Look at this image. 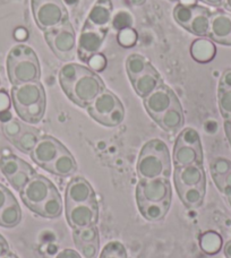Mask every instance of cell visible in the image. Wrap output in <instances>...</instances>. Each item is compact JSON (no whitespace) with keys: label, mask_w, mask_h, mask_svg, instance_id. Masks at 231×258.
<instances>
[{"label":"cell","mask_w":231,"mask_h":258,"mask_svg":"<svg viewBox=\"0 0 231 258\" xmlns=\"http://www.w3.org/2000/svg\"><path fill=\"white\" fill-rule=\"evenodd\" d=\"M65 150L66 147L56 138L51 136H42L34 150L31 152V158L41 168H44L45 165L51 163Z\"/></svg>","instance_id":"obj_13"},{"label":"cell","mask_w":231,"mask_h":258,"mask_svg":"<svg viewBox=\"0 0 231 258\" xmlns=\"http://www.w3.org/2000/svg\"><path fill=\"white\" fill-rule=\"evenodd\" d=\"M112 22V3L111 0H98L91 8L86 18L87 24L96 29L108 30Z\"/></svg>","instance_id":"obj_18"},{"label":"cell","mask_w":231,"mask_h":258,"mask_svg":"<svg viewBox=\"0 0 231 258\" xmlns=\"http://www.w3.org/2000/svg\"><path fill=\"white\" fill-rule=\"evenodd\" d=\"M223 7L227 9V11L231 12V0H224V2H223Z\"/></svg>","instance_id":"obj_56"},{"label":"cell","mask_w":231,"mask_h":258,"mask_svg":"<svg viewBox=\"0 0 231 258\" xmlns=\"http://www.w3.org/2000/svg\"><path fill=\"white\" fill-rule=\"evenodd\" d=\"M12 101L16 112L45 101V92L40 82L15 85L12 89Z\"/></svg>","instance_id":"obj_10"},{"label":"cell","mask_w":231,"mask_h":258,"mask_svg":"<svg viewBox=\"0 0 231 258\" xmlns=\"http://www.w3.org/2000/svg\"><path fill=\"white\" fill-rule=\"evenodd\" d=\"M44 38L54 56L60 60L71 61L75 57L76 33L71 22L65 23L54 30L44 32Z\"/></svg>","instance_id":"obj_6"},{"label":"cell","mask_w":231,"mask_h":258,"mask_svg":"<svg viewBox=\"0 0 231 258\" xmlns=\"http://www.w3.org/2000/svg\"><path fill=\"white\" fill-rule=\"evenodd\" d=\"M93 202H96L95 192L86 179L75 177L69 181L66 188V203L81 204Z\"/></svg>","instance_id":"obj_16"},{"label":"cell","mask_w":231,"mask_h":258,"mask_svg":"<svg viewBox=\"0 0 231 258\" xmlns=\"http://www.w3.org/2000/svg\"><path fill=\"white\" fill-rule=\"evenodd\" d=\"M107 34L108 30L96 29L85 23L77 41V53L80 60L87 62L93 54L99 53Z\"/></svg>","instance_id":"obj_8"},{"label":"cell","mask_w":231,"mask_h":258,"mask_svg":"<svg viewBox=\"0 0 231 258\" xmlns=\"http://www.w3.org/2000/svg\"><path fill=\"white\" fill-rule=\"evenodd\" d=\"M143 100H144V107L147 113L154 121L158 120L161 114L179 101L175 92L165 84H161L158 89Z\"/></svg>","instance_id":"obj_11"},{"label":"cell","mask_w":231,"mask_h":258,"mask_svg":"<svg viewBox=\"0 0 231 258\" xmlns=\"http://www.w3.org/2000/svg\"><path fill=\"white\" fill-rule=\"evenodd\" d=\"M212 179L221 178L231 171V161L225 158H216L210 164Z\"/></svg>","instance_id":"obj_38"},{"label":"cell","mask_w":231,"mask_h":258,"mask_svg":"<svg viewBox=\"0 0 231 258\" xmlns=\"http://www.w3.org/2000/svg\"><path fill=\"white\" fill-rule=\"evenodd\" d=\"M171 185L168 178H155L141 180L136 187V201L138 203H161L171 201Z\"/></svg>","instance_id":"obj_7"},{"label":"cell","mask_w":231,"mask_h":258,"mask_svg":"<svg viewBox=\"0 0 231 258\" xmlns=\"http://www.w3.org/2000/svg\"><path fill=\"white\" fill-rule=\"evenodd\" d=\"M34 174H36V172L33 168L25 169V170H21V171H18L17 173L14 174V176L7 178V180L13 186L14 189H16L17 191H21L23 188L27 185V182L31 180Z\"/></svg>","instance_id":"obj_35"},{"label":"cell","mask_w":231,"mask_h":258,"mask_svg":"<svg viewBox=\"0 0 231 258\" xmlns=\"http://www.w3.org/2000/svg\"><path fill=\"white\" fill-rule=\"evenodd\" d=\"M158 125L168 133H176L184 126L185 117L184 111L180 104V101L176 102L171 108H169L167 111L161 114L155 121Z\"/></svg>","instance_id":"obj_21"},{"label":"cell","mask_w":231,"mask_h":258,"mask_svg":"<svg viewBox=\"0 0 231 258\" xmlns=\"http://www.w3.org/2000/svg\"><path fill=\"white\" fill-rule=\"evenodd\" d=\"M138 209L143 218L150 222H160L169 212L171 201L161 203H138Z\"/></svg>","instance_id":"obj_24"},{"label":"cell","mask_w":231,"mask_h":258,"mask_svg":"<svg viewBox=\"0 0 231 258\" xmlns=\"http://www.w3.org/2000/svg\"><path fill=\"white\" fill-rule=\"evenodd\" d=\"M0 120L3 122H7L9 120H12V114L9 113L8 111H5L0 113Z\"/></svg>","instance_id":"obj_53"},{"label":"cell","mask_w":231,"mask_h":258,"mask_svg":"<svg viewBox=\"0 0 231 258\" xmlns=\"http://www.w3.org/2000/svg\"><path fill=\"white\" fill-rule=\"evenodd\" d=\"M133 6H143L146 3V0H128Z\"/></svg>","instance_id":"obj_55"},{"label":"cell","mask_w":231,"mask_h":258,"mask_svg":"<svg viewBox=\"0 0 231 258\" xmlns=\"http://www.w3.org/2000/svg\"><path fill=\"white\" fill-rule=\"evenodd\" d=\"M229 45H231V39H230V42H229Z\"/></svg>","instance_id":"obj_62"},{"label":"cell","mask_w":231,"mask_h":258,"mask_svg":"<svg viewBox=\"0 0 231 258\" xmlns=\"http://www.w3.org/2000/svg\"><path fill=\"white\" fill-rule=\"evenodd\" d=\"M200 2L204 3L205 5H209V6L212 7H221L223 6L224 0H200Z\"/></svg>","instance_id":"obj_51"},{"label":"cell","mask_w":231,"mask_h":258,"mask_svg":"<svg viewBox=\"0 0 231 258\" xmlns=\"http://www.w3.org/2000/svg\"><path fill=\"white\" fill-rule=\"evenodd\" d=\"M215 186L218 187V189L225 196H229L231 194V171L228 172L225 176L221 178L213 179Z\"/></svg>","instance_id":"obj_44"},{"label":"cell","mask_w":231,"mask_h":258,"mask_svg":"<svg viewBox=\"0 0 231 258\" xmlns=\"http://www.w3.org/2000/svg\"><path fill=\"white\" fill-rule=\"evenodd\" d=\"M31 168L32 167L29 163H26L25 161H23L16 155H7L0 159V171L3 172L6 178L14 176V174L21 171V170Z\"/></svg>","instance_id":"obj_29"},{"label":"cell","mask_w":231,"mask_h":258,"mask_svg":"<svg viewBox=\"0 0 231 258\" xmlns=\"http://www.w3.org/2000/svg\"><path fill=\"white\" fill-rule=\"evenodd\" d=\"M151 62L147 60L145 57H143L142 54L138 53H133L127 58L126 60V71L128 74V77L131 82L135 80L141 74L144 73Z\"/></svg>","instance_id":"obj_30"},{"label":"cell","mask_w":231,"mask_h":258,"mask_svg":"<svg viewBox=\"0 0 231 258\" xmlns=\"http://www.w3.org/2000/svg\"><path fill=\"white\" fill-rule=\"evenodd\" d=\"M66 218L73 229L96 225L99 220L98 202L71 204L66 203Z\"/></svg>","instance_id":"obj_9"},{"label":"cell","mask_w":231,"mask_h":258,"mask_svg":"<svg viewBox=\"0 0 231 258\" xmlns=\"http://www.w3.org/2000/svg\"><path fill=\"white\" fill-rule=\"evenodd\" d=\"M174 179L177 190L195 186H206L205 171L201 164L176 167Z\"/></svg>","instance_id":"obj_14"},{"label":"cell","mask_w":231,"mask_h":258,"mask_svg":"<svg viewBox=\"0 0 231 258\" xmlns=\"http://www.w3.org/2000/svg\"><path fill=\"white\" fill-rule=\"evenodd\" d=\"M104 90L105 85L98 76V73L87 67L64 92L78 107L87 108Z\"/></svg>","instance_id":"obj_3"},{"label":"cell","mask_w":231,"mask_h":258,"mask_svg":"<svg viewBox=\"0 0 231 258\" xmlns=\"http://www.w3.org/2000/svg\"><path fill=\"white\" fill-rule=\"evenodd\" d=\"M90 116L107 127L119 126L125 119V108L118 96L105 89L86 108Z\"/></svg>","instance_id":"obj_4"},{"label":"cell","mask_w":231,"mask_h":258,"mask_svg":"<svg viewBox=\"0 0 231 258\" xmlns=\"http://www.w3.org/2000/svg\"><path fill=\"white\" fill-rule=\"evenodd\" d=\"M0 258H18V257L16 255L12 254V252H7L6 255H4V256H2Z\"/></svg>","instance_id":"obj_57"},{"label":"cell","mask_w":231,"mask_h":258,"mask_svg":"<svg viewBox=\"0 0 231 258\" xmlns=\"http://www.w3.org/2000/svg\"><path fill=\"white\" fill-rule=\"evenodd\" d=\"M223 250H224V255H225V257H227V258H231V240H229V241L225 242Z\"/></svg>","instance_id":"obj_54"},{"label":"cell","mask_w":231,"mask_h":258,"mask_svg":"<svg viewBox=\"0 0 231 258\" xmlns=\"http://www.w3.org/2000/svg\"><path fill=\"white\" fill-rule=\"evenodd\" d=\"M0 85H2V81H0Z\"/></svg>","instance_id":"obj_63"},{"label":"cell","mask_w":231,"mask_h":258,"mask_svg":"<svg viewBox=\"0 0 231 258\" xmlns=\"http://www.w3.org/2000/svg\"><path fill=\"white\" fill-rule=\"evenodd\" d=\"M100 258H127L126 248L119 241H110L104 246Z\"/></svg>","instance_id":"obj_37"},{"label":"cell","mask_w":231,"mask_h":258,"mask_svg":"<svg viewBox=\"0 0 231 258\" xmlns=\"http://www.w3.org/2000/svg\"><path fill=\"white\" fill-rule=\"evenodd\" d=\"M228 201H229V203H230V205H231V194H230V195L228 196Z\"/></svg>","instance_id":"obj_59"},{"label":"cell","mask_w":231,"mask_h":258,"mask_svg":"<svg viewBox=\"0 0 231 258\" xmlns=\"http://www.w3.org/2000/svg\"><path fill=\"white\" fill-rule=\"evenodd\" d=\"M216 49L214 43L207 39H197L191 47V54L194 60L201 63L210 62L215 57Z\"/></svg>","instance_id":"obj_25"},{"label":"cell","mask_w":231,"mask_h":258,"mask_svg":"<svg viewBox=\"0 0 231 258\" xmlns=\"http://www.w3.org/2000/svg\"><path fill=\"white\" fill-rule=\"evenodd\" d=\"M75 243H99V230L95 225L81 229H74Z\"/></svg>","instance_id":"obj_34"},{"label":"cell","mask_w":231,"mask_h":258,"mask_svg":"<svg viewBox=\"0 0 231 258\" xmlns=\"http://www.w3.org/2000/svg\"><path fill=\"white\" fill-rule=\"evenodd\" d=\"M56 258H82V256L78 254L77 251L73 249H64L58 252Z\"/></svg>","instance_id":"obj_48"},{"label":"cell","mask_w":231,"mask_h":258,"mask_svg":"<svg viewBox=\"0 0 231 258\" xmlns=\"http://www.w3.org/2000/svg\"><path fill=\"white\" fill-rule=\"evenodd\" d=\"M219 89L222 90H231V69H227L219 82Z\"/></svg>","instance_id":"obj_46"},{"label":"cell","mask_w":231,"mask_h":258,"mask_svg":"<svg viewBox=\"0 0 231 258\" xmlns=\"http://www.w3.org/2000/svg\"><path fill=\"white\" fill-rule=\"evenodd\" d=\"M177 141L182 143V144L196 147V149L202 150V143H201V137L200 134H198L194 128H185L180 132Z\"/></svg>","instance_id":"obj_36"},{"label":"cell","mask_w":231,"mask_h":258,"mask_svg":"<svg viewBox=\"0 0 231 258\" xmlns=\"http://www.w3.org/2000/svg\"><path fill=\"white\" fill-rule=\"evenodd\" d=\"M9 107H11V99L6 92L2 91L0 92V113L8 111Z\"/></svg>","instance_id":"obj_47"},{"label":"cell","mask_w":231,"mask_h":258,"mask_svg":"<svg viewBox=\"0 0 231 258\" xmlns=\"http://www.w3.org/2000/svg\"><path fill=\"white\" fill-rule=\"evenodd\" d=\"M224 131H225V134H227V137L229 140V138H231V118L227 119V120H224Z\"/></svg>","instance_id":"obj_52"},{"label":"cell","mask_w":231,"mask_h":258,"mask_svg":"<svg viewBox=\"0 0 231 258\" xmlns=\"http://www.w3.org/2000/svg\"><path fill=\"white\" fill-rule=\"evenodd\" d=\"M229 143H230V146H231V138H229Z\"/></svg>","instance_id":"obj_60"},{"label":"cell","mask_w":231,"mask_h":258,"mask_svg":"<svg viewBox=\"0 0 231 258\" xmlns=\"http://www.w3.org/2000/svg\"><path fill=\"white\" fill-rule=\"evenodd\" d=\"M33 212L45 219H56L60 216L63 212V201L56 187L52 188L49 196L36 206Z\"/></svg>","instance_id":"obj_22"},{"label":"cell","mask_w":231,"mask_h":258,"mask_svg":"<svg viewBox=\"0 0 231 258\" xmlns=\"http://www.w3.org/2000/svg\"><path fill=\"white\" fill-rule=\"evenodd\" d=\"M222 237L215 231H206L200 238L201 249L207 255H215L222 248Z\"/></svg>","instance_id":"obj_31"},{"label":"cell","mask_w":231,"mask_h":258,"mask_svg":"<svg viewBox=\"0 0 231 258\" xmlns=\"http://www.w3.org/2000/svg\"><path fill=\"white\" fill-rule=\"evenodd\" d=\"M87 63H89L90 69H92V71L95 73H99L104 71V68L107 67V58L104 57V54L99 52L93 54V56L87 60Z\"/></svg>","instance_id":"obj_42"},{"label":"cell","mask_w":231,"mask_h":258,"mask_svg":"<svg viewBox=\"0 0 231 258\" xmlns=\"http://www.w3.org/2000/svg\"><path fill=\"white\" fill-rule=\"evenodd\" d=\"M31 7L36 25L43 32L69 22L68 11L63 0H31Z\"/></svg>","instance_id":"obj_5"},{"label":"cell","mask_w":231,"mask_h":258,"mask_svg":"<svg viewBox=\"0 0 231 258\" xmlns=\"http://www.w3.org/2000/svg\"><path fill=\"white\" fill-rule=\"evenodd\" d=\"M218 103L224 120L231 118V90H218Z\"/></svg>","instance_id":"obj_39"},{"label":"cell","mask_w":231,"mask_h":258,"mask_svg":"<svg viewBox=\"0 0 231 258\" xmlns=\"http://www.w3.org/2000/svg\"><path fill=\"white\" fill-rule=\"evenodd\" d=\"M205 187L206 186H195L184 188V189L177 190V192L185 206L195 209V207L201 206L204 202Z\"/></svg>","instance_id":"obj_27"},{"label":"cell","mask_w":231,"mask_h":258,"mask_svg":"<svg viewBox=\"0 0 231 258\" xmlns=\"http://www.w3.org/2000/svg\"><path fill=\"white\" fill-rule=\"evenodd\" d=\"M22 120L29 123H38L42 118L44 117L45 113V101L40 103H36L34 105H31V107L20 110V111L16 112Z\"/></svg>","instance_id":"obj_32"},{"label":"cell","mask_w":231,"mask_h":258,"mask_svg":"<svg viewBox=\"0 0 231 258\" xmlns=\"http://www.w3.org/2000/svg\"><path fill=\"white\" fill-rule=\"evenodd\" d=\"M7 74L13 86L39 82L41 67L33 49L26 44H17L8 53Z\"/></svg>","instance_id":"obj_2"},{"label":"cell","mask_w":231,"mask_h":258,"mask_svg":"<svg viewBox=\"0 0 231 258\" xmlns=\"http://www.w3.org/2000/svg\"><path fill=\"white\" fill-rule=\"evenodd\" d=\"M137 41V33L132 27H127L119 32L118 34V42L120 45L125 48H131Z\"/></svg>","instance_id":"obj_41"},{"label":"cell","mask_w":231,"mask_h":258,"mask_svg":"<svg viewBox=\"0 0 231 258\" xmlns=\"http://www.w3.org/2000/svg\"><path fill=\"white\" fill-rule=\"evenodd\" d=\"M53 183L41 174H34L27 185L20 191L22 201L33 211L49 196L53 188Z\"/></svg>","instance_id":"obj_12"},{"label":"cell","mask_w":231,"mask_h":258,"mask_svg":"<svg viewBox=\"0 0 231 258\" xmlns=\"http://www.w3.org/2000/svg\"><path fill=\"white\" fill-rule=\"evenodd\" d=\"M40 138L41 136L38 131H35L34 128L31 127H25L21 135L13 142V144L21 152H23V153L31 154V152L34 150V147L38 144Z\"/></svg>","instance_id":"obj_26"},{"label":"cell","mask_w":231,"mask_h":258,"mask_svg":"<svg viewBox=\"0 0 231 258\" xmlns=\"http://www.w3.org/2000/svg\"><path fill=\"white\" fill-rule=\"evenodd\" d=\"M24 128L25 127L23 126L20 121L15 120V119H12V120L4 123L3 131H4L5 136H6L8 140L13 143L18 136L21 135L22 132L24 131Z\"/></svg>","instance_id":"obj_40"},{"label":"cell","mask_w":231,"mask_h":258,"mask_svg":"<svg viewBox=\"0 0 231 258\" xmlns=\"http://www.w3.org/2000/svg\"><path fill=\"white\" fill-rule=\"evenodd\" d=\"M76 246L80 249L81 255L84 258H96L98 256L99 243H80L77 242Z\"/></svg>","instance_id":"obj_43"},{"label":"cell","mask_w":231,"mask_h":258,"mask_svg":"<svg viewBox=\"0 0 231 258\" xmlns=\"http://www.w3.org/2000/svg\"><path fill=\"white\" fill-rule=\"evenodd\" d=\"M161 84H163L162 78H161L158 71L152 66V63L144 73L141 74L140 76L136 77L132 82V85L137 95L143 99L146 98L147 95H150Z\"/></svg>","instance_id":"obj_17"},{"label":"cell","mask_w":231,"mask_h":258,"mask_svg":"<svg viewBox=\"0 0 231 258\" xmlns=\"http://www.w3.org/2000/svg\"><path fill=\"white\" fill-rule=\"evenodd\" d=\"M22 210L17 201H13L0 211V227L14 228L21 222Z\"/></svg>","instance_id":"obj_28"},{"label":"cell","mask_w":231,"mask_h":258,"mask_svg":"<svg viewBox=\"0 0 231 258\" xmlns=\"http://www.w3.org/2000/svg\"><path fill=\"white\" fill-rule=\"evenodd\" d=\"M172 160L175 167H187V165H203V150L182 144L176 141Z\"/></svg>","instance_id":"obj_19"},{"label":"cell","mask_w":231,"mask_h":258,"mask_svg":"<svg viewBox=\"0 0 231 258\" xmlns=\"http://www.w3.org/2000/svg\"><path fill=\"white\" fill-rule=\"evenodd\" d=\"M209 36L216 43L229 45L231 39V14L222 11L212 13Z\"/></svg>","instance_id":"obj_15"},{"label":"cell","mask_w":231,"mask_h":258,"mask_svg":"<svg viewBox=\"0 0 231 258\" xmlns=\"http://www.w3.org/2000/svg\"><path fill=\"white\" fill-rule=\"evenodd\" d=\"M45 171L59 177H69L76 172L77 163L67 149L63 151L51 163L43 168Z\"/></svg>","instance_id":"obj_20"},{"label":"cell","mask_w":231,"mask_h":258,"mask_svg":"<svg viewBox=\"0 0 231 258\" xmlns=\"http://www.w3.org/2000/svg\"><path fill=\"white\" fill-rule=\"evenodd\" d=\"M15 200L16 198L14 197L11 190L0 183V211H2L7 204H9V203L15 201Z\"/></svg>","instance_id":"obj_45"},{"label":"cell","mask_w":231,"mask_h":258,"mask_svg":"<svg viewBox=\"0 0 231 258\" xmlns=\"http://www.w3.org/2000/svg\"><path fill=\"white\" fill-rule=\"evenodd\" d=\"M136 168L141 180L168 178L171 172V158L167 144L158 138L147 142L138 156Z\"/></svg>","instance_id":"obj_1"},{"label":"cell","mask_w":231,"mask_h":258,"mask_svg":"<svg viewBox=\"0 0 231 258\" xmlns=\"http://www.w3.org/2000/svg\"><path fill=\"white\" fill-rule=\"evenodd\" d=\"M63 2H65V3H67L69 6H73V5H75L78 0H63Z\"/></svg>","instance_id":"obj_58"},{"label":"cell","mask_w":231,"mask_h":258,"mask_svg":"<svg viewBox=\"0 0 231 258\" xmlns=\"http://www.w3.org/2000/svg\"><path fill=\"white\" fill-rule=\"evenodd\" d=\"M169 2H177V0H169Z\"/></svg>","instance_id":"obj_61"},{"label":"cell","mask_w":231,"mask_h":258,"mask_svg":"<svg viewBox=\"0 0 231 258\" xmlns=\"http://www.w3.org/2000/svg\"><path fill=\"white\" fill-rule=\"evenodd\" d=\"M196 4L195 5H185L179 3L174 9V18L178 24L187 30L192 18L195 14Z\"/></svg>","instance_id":"obj_33"},{"label":"cell","mask_w":231,"mask_h":258,"mask_svg":"<svg viewBox=\"0 0 231 258\" xmlns=\"http://www.w3.org/2000/svg\"><path fill=\"white\" fill-rule=\"evenodd\" d=\"M9 252V246L3 236H0V257Z\"/></svg>","instance_id":"obj_50"},{"label":"cell","mask_w":231,"mask_h":258,"mask_svg":"<svg viewBox=\"0 0 231 258\" xmlns=\"http://www.w3.org/2000/svg\"><path fill=\"white\" fill-rule=\"evenodd\" d=\"M14 35H15V39L17 41H25L27 39L29 33H27V31L24 29V27H18V29H16Z\"/></svg>","instance_id":"obj_49"},{"label":"cell","mask_w":231,"mask_h":258,"mask_svg":"<svg viewBox=\"0 0 231 258\" xmlns=\"http://www.w3.org/2000/svg\"><path fill=\"white\" fill-rule=\"evenodd\" d=\"M212 13L209 9L196 5L195 14L187 27V31L197 36L209 35Z\"/></svg>","instance_id":"obj_23"}]
</instances>
